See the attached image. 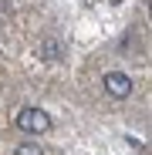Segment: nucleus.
<instances>
[{"instance_id":"1","label":"nucleus","mask_w":152,"mask_h":155,"mask_svg":"<svg viewBox=\"0 0 152 155\" xmlns=\"http://www.w3.org/2000/svg\"><path fill=\"white\" fill-rule=\"evenodd\" d=\"M17 128H20V132H27V135L51 132V115H47L44 108L27 105V108H20V111H17Z\"/></svg>"},{"instance_id":"2","label":"nucleus","mask_w":152,"mask_h":155,"mask_svg":"<svg viewBox=\"0 0 152 155\" xmlns=\"http://www.w3.org/2000/svg\"><path fill=\"white\" fill-rule=\"evenodd\" d=\"M105 91H108L112 98L125 101V98L132 94V78L122 74V71H108V74H105Z\"/></svg>"},{"instance_id":"3","label":"nucleus","mask_w":152,"mask_h":155,"mask_svg":"<svg viewBox=\"0 0 152 155\" xmlns=\"http://www.w3.org/2000/svg\"><path fill=\"white\" fill-rule=\"evenodd\" d=\"M14 155H44V152H41L37 145H17V148H14Z\"/></svg>"},{"instance_id":"4","label":"nucleus","mask_w":152,"mask_h":155,"mask_svg":"<svg viewBox=\"0 0 152 155\" xmlns=\"http://www.w3.org/2000/svg\"><path fill=\"white\" fill-rule=\"evenodd\" d=\"M44 58H47V61L58 58V44H54V41H44Z\"/></svg>"}]
</instances>
